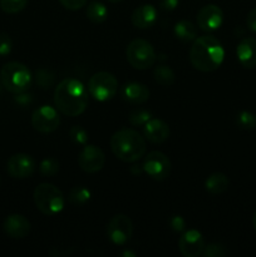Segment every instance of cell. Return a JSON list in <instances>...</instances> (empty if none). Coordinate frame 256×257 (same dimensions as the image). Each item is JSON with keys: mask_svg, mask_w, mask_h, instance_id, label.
<instances>
[{"mask_svg": "<svg viewBox=\"0 0 256 257\" xmlns=\"http://www.w3.org/2000/svg\"><path fill=\"white\" fill-rule=\"evenodd\" d=\"M89 92L82 82L74 78L63 79L54 90V104L60 113L77 117L84 113L89 103Z\"/></svg>", "mask_w": 256, "mask_h": 257, "instance_id": "cell-1", "label": "cell"}, {"mask_svg": "<svg viewBox=\"0 0 256 257\" xmlns=\"http://www.w3.org/2000/svg\"><path fill=\"white\" fill-rule=\"evenodd\" d=\"M225 50L222 44L213 35H202L193 40L190 49V60L193 68L208 73L217 69L223 62Z\"/></svg>", "mask_w": 256, "mask_h": 257, "instance_id": "cell-2", "label": "cell"}, {"mask_svg": "<svg viewBox=\"0 0 256 257\" xmlns=\"http://www.w3.org/2000/svg\"><path fill=\"white\" fill-rule=\"evenodd\" d=\"M110 150L123 162H137L146 153V140L138 131L122 128L110 138Z\"/></svg>", "mask_w": 256, "mask_h": 257, "instance_id": "cell-3", "label": "cell"}, {"mask_svg": "<svg viewBox=\"0 0 256 257\" xmlns=\"http://www.w3.org/2000/svg\"><path fill=\"white\" fill-rule=\"evenodd\" d=\"M32 73L27 65L19 62H9L4 64L0 72L3 88L13 94L27 92L32 84Z\"/></svg>", "mask_w": 256, "mask_h": 257, "instance_id": "cell-4", "label": "cell"}, {"mask_svg": "<svg viewBox=\"0 0 256 257\" xmlns=\"http://www.w3.org/2000/svg\"><path fill=\"white\" fill-rule=\"evenodd\" d=\"M34 203L45 216H55L64 208V195L52 183H40L34 190Z\"/></svg>", "mask_w": 256, "mask_h": 257, "instance_id": "cell-5", "label": "cell"}, {"mask_svg": "<svg viewBox=\"0 0 256 257\" xmlns=\"http://www.w3.org/2000/svg\"><path fill=\"white\" fill-rule=\"evenodd\" d=\"M125 57L135 69L145 70L155 64L157 55L150 42L145 39H133L127 45Z\"/></svg>", "mask_w": 256, "mask_h": 257, "instance_id": "cell-6", "label": "cell"}, {"mask_svg": "<svg viewBox=\"0 0 256 257\" xmlns=\"http://www.w3.org/2000/svg\"><path fill=\"white\" fill-rule=\"evenodd\" d=\"M88 92L94 99L107 102L118 92V80L112 73L98 72L88 82Z\"/></svg>", "mask_w": 256, "mask_h": 257, "instance_id": "cell-7", "label": "cell"}, {"mask_svg": "<svg viewBox=\"0 0 256 257\" xmlns=\"http://www.w3.org/2000/svg\"><path fill=\"white\" fill-rule=\"evenodd\" d=\"M143 171L155 181H163L170 176L171 161L165 153L160 151H152L143 161Z\"/></svg>", "mask_w": 256, "mask_h": 257, "instance_id": "cell-8", "label": "cell"}, {"mask_svg": "<svg viewBox=\"0 0 256 257\" xmlns=\"http://www.w3.org/2000/svg\"><path fill=\"white\" fill-rule=\"evenodd\" d=\"M133 233V223L128 216L115 215L107 225V236L110 242L117 246L125 245Z\"/></svg>", "mask_w": 256, "mask_h": 257, "instance_id": "cell-9", "label": "cell"}, {"mask_svg": "<svg viewBox=\"0 0 256 257\" xmlns=\"http://www.w3.org/2000/svg\"><path fill=\"white\" fill-rule=\"evenodd\" d=\"M60 118L57 109L50 105L37 108L32 115V124L40 133H52L59 127Z\"/></svg>", "mask_w": 256, "mask_h": 257, "instance_id": "cell-10", "label": "cell"}, {"mask_svg": "<svg viewBox=\"0 0 256 257\" xmlns=\"http://www.w3.org/2000/svg\"><path fill=\"white\" fill-rule=\"evenodd\" d=\"M105 155L94 145H85L78 156V165L84 172L97 173L104 167Z\"/></svg>", "mask_w": 256, "mask_h": 257, "instance_id": "cell-11", "label": "cell"}, {"mask_svg": "<svg viewBox=\"0 0 256 257\" xmlns=\"http://www.w3.org/2000/svg\"><path fill=\"white\" fill-rule=\"evenodd\" d=\"M34 158L27 153L13 155L7 162V171L13 178H29L35 171Z\"/></svg>", "mask_w": 256, "mask_h": 257, "instance_id": "cell-12", "label": "cell"}, {"mask_svg": "<svg viewBox=\"0 0 256 257\" xmlns=\"http://www.w3.org/2000/svg\"><path fill=\"white\" fill-rule=\"evenodd\" d=\"M205 246V238L197 230L185 231L178 240L180 252L185 257H198L202 255Z\"/></svg>", "mask_w": 256, "mask_h": 257, "instance_id": "cell-13", "label": "cell"}, {"mask_svg": "<svg viewBox=\"0 0 256 257\" xmlns=\"http://www.w3.org/2000/svg\"><path fill=\"white\" fill-rule=\"evenodd\" d=\"M223 12L215 4L201 8L197 13V25L203 32H213L222 25Z\"/></svg>", "mask_w": 256, "mask_h": 257, "instance_id": "cell-14", "label": "cell"}, {"mask_svg": "<svg viewBox=\"0 0 256 257\" xmlns=\"http://www.w3.org/2000/svg\"><path fill=\"white\" fill-rule=\"evenodd\" d=\"M3 230L14 240L25 238L30 232V222L23 215H9L3 222Z\"/></svg>", "mask_w": 256, "mask_h": 257, "instance_id": "cell-15", "label": "cell"}, {"mask_svg": "<svg viewBox=\"0 0 256 257\" xmlns=\"http://www.w3.org/2000/svg\"><path fill=\"white\" fill-rule=\"evenodd\" d=\"M143 135L147 141L151 143H163L168 137H170V127L162 119L157 118H151L145 125H143Z\"/></svg>", "mask_w": 256, "mask_h": 257, "instance_id": "cell-16", "label": "cell"}, {"mask_svg": "<svg viewBox=\"0 0 256 257\" xmlns=\"http://www.w3.org/2000/svg\"><path fill=\"white\" fill-rule=\"evenodd\" d=\"M237 59L242 67L247 69L256 68V38H243L236 49Z\"/></svg>", "mask_w": 256, "mask_h": 257, "instance_id": "cell-17", "label": "cell"}, {"mask_svg": "<svg viewBox=\"0 0 256 257\" xmlns=\"http://www.w3.org/2000/svg\"><path fill=\"white\" fill-rule=\"evenodd\" d=\"M157 19V9L151 4H143L136 8L131 17V22L138 29H147L152 27Z\"/></svg>", "mask_w": 256, "mask_h": 257, "instance_id": "cell-18", "label": "cell"}, {"mask_svg": "<svg viewBox=\"0 0 256 257\" xmlns=\"http://www.w3.org/2000/svg\"><path fill=\"white\" fill-rule=\"evenodd\" d=\"M122 98L132 104H142L150 98V89L145 84L137 82H131L123 85L120 90Z\"/></svg>", "mask_w": 256, "mask_h": 257, "instance_id": "cell-19", "label": "cell"}, {"mask_svg": "<svg viewBox=\"0 0 256 257\" xmlns=\"http://www.w3.org/2000/svg\"><path fill=\"white\" fill-rule=\"evenodd\" d=\"M228 186H230V181H228L227 176L225 173L215 172L212 175L208 176L205 181V188L207 192L212 193V195H220L227 191Z\"/></svg>", "mask_w": 256, "mask_h": 257, "instance_id": "cell-20", "label": "cell"}, {"mask_svg": "<svg viewBox=\"0 0 256 257\" xmlns=\"http://www.w3.org/2000/svg\"><path fill=\"white\" fill-rule=\"evenodd\" d=\"M173 32H175L177 39L185 43L193 42L197 38V27L190 20H180L178 23H176Z\"/></svg>", "mask_w": 256, "mask_h": 257, "instance_id": "cell-21", "label": "cell"}, {"mask_svg": "<svg viewBox=\"0 0 256 257\" xmlns=\"http://www.w3.org/2000/svg\"><path fill=\"white\" fill-rule=\"evenodd\" d=\"M87 18L94 24H100L105 22L108 17V10L103 3L100 2H90L87 7Z\"/></svg>", "mask_w": 256, "mask_h": 257, "instance_id": "cell-22", "label": "cell"}, {"mask_svg": "<svg viewBox=\"0 0 256 257\" xmlns=\"http://www.w3.org/2000/svg\"><path fill=\"white\" fill-rule=\"evenodd\" d=\"M155 80L162 87H171L175 83V73L167 65H158L155 68Z\"/></svg>", "mask_w": 256, "mask_h": 257, "instance_id": "cell-23", "label": "cell"}, {"mask_svg": "<svg viewBox=\"0 0 256 257\" xmlns=\"http://www.w3.org/2000/svg\"><path fill=\"white\" fill-rule=\"evenodd\" d=\"M68 200L72 205L83 206L90 200V192L88 188L83 187V186H75L70 190Z\"/></svg>", "mask_w": 256, "mask_h": 257, "instance_id": "cell-24", "label": "cell"}, {"mask_svg": "<svg viewBox=\"0 0 256 257\" xmlns=\"http://www.w3.org/2000/svg\"><path fill=\"white\" fill-rule=\"evenodd\" d=\"M39 171L43 176L45 177H52V176L57 175L59 171V162L58 160L53 157H47L40 162Z\"/></svg>", "mask_w": 256, "mask_h": 257, "instance_id": "cell-25", "label": "cell"}, {"mask_svg": "<svg viewBox=\"0 0 256 257\" xmlns=\"http://www.w3.org/2000/svg\"><path fill=\"white\" fill-rule=\"evenodd\" d=\"M28 4V0H0V8L8 14H17L22 12Z\"/></svg>", "mask_w": 256, "mask_h": 257, "instance_id": "cell-26", "label": "cell"}, {"mask_svg": "<svg viewBox=\"0 0 256 257\" xmlns=\"http://www.w3.org/2000/svg\"><path fill=\"white\" fill-rule=\"evenodd\" d=\"M237 124L242 130H255L256 128V115L248 110H242L237 115Z\"/></svg>", "mask_w": 256, "mask_h": 257, "instance_id": "cell-27", "label": "cell"}, {"mask_svg": "<svg viewBox=\"0 0 256 257\" xmlns=\"http://www.w3.org/2000/svg\"><path fill=\"white\" fill-rule=\"evenodd\" d=\"M35 82L42 88H49L54 83V74L48 69H38L35 73Z\"/></svg>", "mask_w": 256, "mask_h": 257, "instance_id": "cell-28", "label": "cell"}, {"mask_svg": "<svg viewBox=\"0 0 256 257\" xmlns=\"http://www.w3.org/2000/svg\"><path fill=\"white\" fill-rule=\"evenodd\" d=\"M151 117L152 115H151V113L148 110L137 109L131 113L130 123L133 127H142V125H145L151 119Z\"/></svg>", "mask_w": 256, "mask_h": 257, "instance_id": "cell-29", "label": "cell"}, {"mask_svg": "<svg viewBox=\"0 0 256 257\" xmlns=\"http://www.w3.org/2000/svg\"><path fill=\"white\" fill-rule=\"evenodd\" d=\"M70 140L74 143L80 146H85L88 142V132L82 127V125H73L69 131Z\"/></svg>", "mask_w": 256, "mask_h": 257, "instance_id": "cell-30", "label": "cell"}, {"mask_svg": "<svg viewBox=\"0 0 256 257\" xmlns=\"http://www.w3.org/2000/svg\"><path fill=\"white\" fill-rule=\"evenodd\" d=\"M227 253L226 248L218 243H210L205 246L202 251V255L205 257H223Z\"/></svg>", "mask_w": 256, "mask_h": 257, "instance_id": "cell-31", "label": "cell"}, {"mask_svg": "<svg viewBox=\"0 0 256 257\" xmlns=\"http://www.w3.org/2000/svg\"><path fill=\"white\" fill-rule=\"evenodd\" d=\"M13 50V40L8 33H0V57H7Z\"/></svg>", "mask_w": 256, "mask_h": 257, "instance_id": "cell-32", "label": "cell"}, {"mask_svg": "<svg viewBox=\"0 0 256 257\" xmlns=\"http://www.w3.org/2000/svg\"><path fill=\"white\" fill-rule=\"evenodd\" d=\"M170 226L175 232H183L186 230V221L182 216H172L170 218Z\"/></svg>", "mask_w": 256, "mask_h": 257, "instance_id": "cell-33", "label": "cell"}, {"mask_svg": "<svg viewBox=\"0 0 256 257\" xmlns=\"http://www.w3.org/2000/svg\"><path fill=\"white\" fill-rule=\"evenodd\" d=\"M59 3L68 10H79L87 4V0H59Z\"/></svg>", "mask_w": 256, "mask_h": 257, "instance_id": "cell-34", "label": "cell"}, {"mask_svg": "<svg viewBox=\"0 0 256 257\" xmlns=\"http://www.w3.org/2000/svg\"><path fill=\"white\" fill-rule=\"evenodd\" d=\"M180 0H158V7L165 12H172L177 8Z\"/></svg>", "mask_w": 256, "mask_h": 257, "instance_id": "cell-35", "label": "cell"}, {"mask_svg": "<svg viewBox=\"0 0 256 257\" xmlns=\"http://www.w3.org/2000/svg\"><path fill=\"white\" fill-rule=\"evenodd\" d=\"M246 24L251 32L256 33V7L248 12L247 17H246Z\"/></svg>", "mask_w": 256, "mask_h": 257, "instance_id": "cell-36", "label": "cell"}, {"mask_svg": "<svg viewBox=\"0 0 256 257\" xmlns=\"http://www.w3.org/2000/svg\"><path fill=\"white\" fill-rule=\"evenodd\" d=\"M15 102L24 107V105H28L32 103V95L27 94L25 92L19 93V94H17V97H15Z\"/></svg>", "mask_w": 256, "mask_h": 257, "instance_id": "cell-37", "label": "cell"}, {"mask_svg": "<svg viewBox=\"0 0 256 257\" xmlns=\"http://www.w3.org/2000/svg\"><path fill=\"white\" fill-rule=\"evenodd\" d=\"M143 171V167H140V166H132L131 167V172L133 173V175H138V173H141Z\"/></svg>", "mask_w": 256, "mask_h": 257, "instance_id": "cell-38", "label": "cell"}, {"mask_svg": "<svg viewBox=\"0 0 256 257\" xmlns=\"http://www.w3.org/2000/svg\"><path fill=\"white\" fill-rule=\"evenodd\" d=\"M122 256H131V257H136V253L135 252H131V251H127V250H125V251H123V252H122Z\"/></svg>", "mask_w": 256, "mask_h": 257, "instance_id": "cell-39", "label": "cell"}, {"mask_svg": "<svg viewBox=\"0 0 256 257\" xmlns=\"http://www.w3.org/2000/svg\"><path fill=\"white\" fill-rule=\"evenodd\" d=\"M252 225H253V228H255V231H256V211L252 216Z\"/></svg>", "mask_w": 256, "mask_h": 257, "instance_id": "cell-40", "label": "cell"}, {"mask_svg": "<svg viewBox=\"0 0 256 257\" xmlns=\"http://www.w3.org/2000/svg\"><path fill=\"white\" fill-rule=\"evenodd\" d=\"M108 2H110V3H119V2H123V0H108Z\"/></svg>", "mask_w": 256, "mask_h": 257, "instance_id": "cell-41", "label": "cell"}, {"mask_svg": "<svg viewBox=\"0 0 256 257\" xmlns=\"http://www.w3.org/2000/svg\"><path fill=\"white\" fill-rule=\"evenodd\" d=\"M2 88H3V84H2V80H0V93H2Z\"/></svg>", "mask_w": 256, "mask_h": 257, "instance_id": "cell-42", "label": "cell"}]
</instances>
